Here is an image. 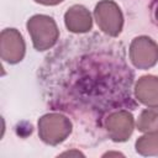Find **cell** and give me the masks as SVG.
Returning <instances> with one entry per match:
<instances>
[{"instance_id":"cell-7","label":"cell","mask_w":158,"mask_h":158,"mask_svg":"<svg viewBox=\"0 0 158 158\" xmlns=\"http://www.w3.org/2000/svg\"><path fill=\"white\" fill-rule=\"evenodd\" d=\"M64 23L73 33H85L93 27L91 14L83 5H73L64 14Z\"/></svg>"},{"instance_id":"cell-5","label":"cell","mask_w":158,"mask_h":158,"mask_svg":"<svg viewBox=\"0 0 158 158\" xmlns=\"http://www.w3.org/2000/svg\"><path fill=\"white\" fill-rule=\"evenodd\" d=\"M26 44L16 28H5L0 33V57L4 62L16 64L25 57Z\"/></svg>"},{"instance_id":"cell-3","label":"cell","mask_w":158,"mask_h":158,"mask_svg":"<svg viewBox=\"0 0 158 158\" xmlns=\"http://www.w3.org/2000/svg\"><path fill=\"white\" fill-rule=\"evenodd\" d=\"M94 17L99 28L111 36L116 37L121 33L123 27V15L120 6L112 0H101L96 4Z\"/></svg>"},{"instance_id":"cell-1","label":"cell","mask_w":158,"mask_h":158,"mask_svg":"<svg viewBox=\"0 0 158 158\" xmlns=\"http://www.w3.org/2000/svg\"><path fill=\"white\" fill-rule=\"evenodd\" d=\"M26 27L35 49L40 52L52 48L59 38V30L56 21L51 16L35 15L28 19Z\"/></svg>"},{"instance_id":"cell-11","label":"cell","mask_w":158,"mask_h":158,"mask_svg":"<svg viewBox=\"0 0 158 158\" xmlns=\"http://www.w3.org/2000/svg\"><path fill=\"white\" fill-rule=\"evenodd\" d=\"M35 1L38 2V4L46 5V6H53V5H58V4H60V2L64 1V0H35Z\"/></svg>"},{"instance_id":"cell-4","label":"cell","mask_w":158,"mask_h":158,"mask_svg":"<svg viewBox=\"0 0 158 158\" xmlns=\"http://www.w3.org/2000/svg\"><path fill=\"white\" fill-rule=\"evenodd\" d=\"M130 59L138 69H149L158 62V44L148 36H138L130 44Z\"/></svg>"},{"instance_id":"cell-9","label":"cell","mask_w":158,"mask_h":158,"mask_svg":"<svg viewBox=\"0 0 158 158\" xmlns=\"http://www.w3.org/2000/svg\"><path fill=\"white\" fill-rule=\"evenodd\" d=\"M135 147L136 152L141 156H158V131L146 132V135L138 137Z\"/></svg>"},{"instance_id":"cell-6","label":"cell","mask_w":158,"mask_h":158,"mask_svg":"<svg viewBox=\"0 0 158 158\" xmlns=\"http://www.w3.org/2000/svg\"><path fill=\"white\" fill-rule=\"evenodd\" d=\"M105 128L114 142L127 141L135 128V118L131 112L120 110L110 114L105 120Z\"/></svg>"},{"instance_id":"cell-2","label":"cell","mask_w":158,"mask_h":158,"mask_svg":"<svg viewBox=\"0 0 158 158\" xmlns=\"http://www.w3.org/2000/svg\"><path fill=\"white\" fill-rule=\"evenodd\" d=\"M72 130L73 125L70 120L58 112L46 114L38 120V136L49 146H57L65 141Z\"/></svg>"},{"instance_id":"cell-12","label":"cell","mask_w":158,"mask_h":158,"mask_svg":"<svg viewBox=\"0 0 158 158\" xmlns=\"http://www.w3.org/2000/svg\"><path fill=\"white\" fill-rule=\"evenodd\" d=\"M153 20L158 25V0H156L154 6H153Z\"/></svg>"},{"instance_id":"cell-8","label":"cell","mask_w":158,"mask_h":158,"mask_svg":"<svg viewBox=\"0 0 158 158\" xmlns=\"http://www.w3.org/2000/svg\"><path fill=\"white\" fill-rule=\"evenodd\" d=\"M135 96L146 106H158V77H141L135 85Z\"/></svg>"},{"instance_id":"cell-10","label":"cell","mask_w":158,"mask_h":158,"mask_svg":"<svg viewBox=\"0 0 158 158\" xmlns=\"http://www.w3.org/2000/svg\"><path fill=\"white\" fill-rule=\"evenodd\" d=\"M137 128L144 133L158 131V106H149L139 114L137 120Z\"/></svg>"}]
</instances>
